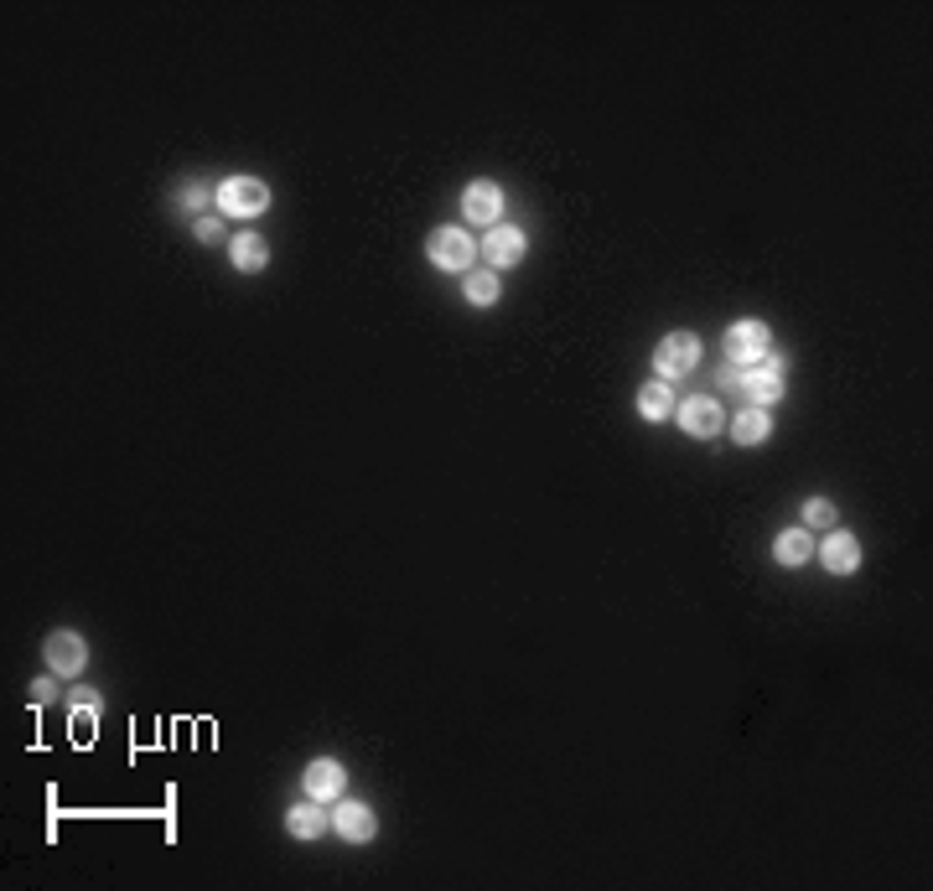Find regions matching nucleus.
Returning a JSON list of instances; mask_svg holds the SVG:
<instances>
[{"label":"nucleus","instance_id":"nucleus-20","mask_svg":"<svg viewBox=\"0 0 933 891\" xmlns=\"http://www.w3.org/2000/svg\"><path fill=\"white\" fill-rule=\"evenodd\" d=\"M835 524H840L835 503H830V498H809V503H804V529H835Z\"/></svg>","mask_w":933,"mask_h":891},{"label":"nucleus","instance_id":"nucleus-12","mask_svg":"<svg viewBox=\"0 0 933 891\" xmlns=\"http://www.w3.org/2000/svg\"><path fill=\"white\" fill-rule=\"evenodd\" d=\"M306 793L317 798V803H338L342 788H348V772H342L338 757H317V762L306 767Z\"/></svg>","mask_w":933,"mask_h":891},{"label":"nucleus","instance_id":"nucleus-7","mask_svg":"<svg viewBox=\"0 0 933 891\" xmlns=\"http://www.w3.org/2000/svg\"><path fill=\"white\" fill-rule=\"evenodd\" d=\"M478 255L488 259V270H514L519 259L530 255V234H524L519 223H499V228L478 244Z\"/></svg>","mask_w":933,"mask_h":891},{"label":"nucleus","instance_id":"nucleus-23","mask_svg":"<svg viewBox=\"0 0 933 891\" xmlns=\"http://www.w3.org/2000/svg\"><path fill=\"white\" fill-rule=\"evenodd\" d=\"M52 695H58V689H52V679H37V685H32V700L37 705H48Z\"/></svg>","mask_w":933,"mask_h":891},{"label":"nucleus","instance_id":"nucleus-1","mask_svg":"<svg viewBox=\"0 0 933 891\" xmlns=\"http://www.w3.org/2000/svg\"><path fill=\"white\" fill-rule=\"evenodd\" d=\"M426 255H431L435 270L466 275V270H472V259H478V239L466 234L462 223H447V228H435L431 239H426Z\"/></svg>","mask_w":933,"mask_h":891},{"label":"nucleus","instance_id":"nucleus-10","mask_svg":"<svg viewBox=\"0 0 933 891\" xmlns=\"http://www.w3.org/2000/svg\"><path fill=\"white\" fill-rule=\"evenodd\" d=\"M814 555L824 560V571L830 575H855L861 571V540H855L851 529H830V534H824V544H814Z\"/></svg>","mask_w":933,"mask_h":891},{"label":"nucleus","instance_id":"nucleus-5","mask_svg":"<svg viewBox=\"0 0 933 891\" xmlns=\"http://www.w3.org/2000/svg\"><path fill=\"white\" fill-rule=\"evenodd\" d=\"M783 389H789V373H783V358H757L752 368H741V395H747V404H757V410H768V404H778L783 399Z\"/></svg>","mask_w":933,"mask_h":891},{"label":"nucleus","instance_id":"nucleus-15","mask_svg":"<svg viewBox=\"0 0 933 891\" xmlns=\"http://www.w3.org/2000/svg\"><path fill=\"white\" fill-rule=\"evenodd\" d=\"M772 560H778L783 571H799V565H809V560H814V534H809L804 524H799V529H783V534L772 540Z\"/></svg>","mask_w":933,"mask_h":891},{"label":"nucleus","instance_id":"nucleus-19","mask_svg":"<svg viewBox=\"0 0 933 891\" xmlns=\"http://www.w3.org/2000/svg\"><path fill=\"white\" fill-rule=\"evenodd\" d=\"M462 296H466V306H499V296H503V280H499V270H478V265H472V270H466V280H462Z\"/></svg>","mask_w":933,"mask_h":891},{"label":"nucleus","instance_id":"nucleus-3","mask_svg":"<svg viewBox=\"0 0 933 891\" xmlns=\"http://www.w3.org/2000/svg\"><path fill=\"white\" fill-rule=\"evenodd\" d=\"M213 203H218V213H228V218H259V213L270 207V187H265L259 176H224Z\"/></svg>","mask_w":933,"mask_h":891},{"label":"nucleus","instance_id":"nucleus-22","mask_svg":"<svg viewBox=\"0 0 933 891\" xmlns=\"http://www.w3.org/2000/svg\"><path fill=\"white\" fill-rule=\"evenodd\" d=\"M193 234H197V239H203V244H218V239H228V234H224V218H197V223H193Z\"/></svg>","mask_w":933,"mask_h":891},{"label":"nucleus","instance_id":"nucleus-11","mask_svg":"<svg viewBox=\"0 0 933 891\" xmlns=\"http://www.w3.org/2000/svg\"><path fill=\"white\" fill-rule=\"evenodd\" d=\"M332 829H338L348 844H369L379 834V819H373L369 803H358V798H338V809H332Z\"/></svg>","mask_w":933,"mask_h":891},{"label":"nucleus","instance_id":"nucleus-21","mask_svg":"<svg viewBox=\"0 0 933 891\" xmlns=\"http://www.w3.org/2000/svg\"><path fill=\"white\" fill-rule=\"evenodd\" d=\"M208 197H218V187H208V182H193V187H187V192H182V197H177V203H182V207H187V213H197V207H203V203H208Z\"/></svg>","mask_w":933,"mask_h":891},{"label":"nucleus","instance_id":"nucleus-18","mask_svg":"<svg viewBox=\"0 0 933 891\" xmlns=\"http://www.w3.org/2000/svg\"><path fill=\"white\" fill-rule=\"evenodd\" d=\"M675 383H664V379H648L644 389H638V414H644V420H654V426H659V420H675Z\"/></svg>","mask_w":933,"mask_h":891},{"label":"nucleus","instance_id":"nucleus-14","mask_svg":"<svg viewBox=\"0 0 933 891\" xmlns=\"http://www.w3.org/2000/svg\"><path fill=\"white\" fill-rule=\"evenodd\" d=\"M322 829H332V813H327L317 798L290 803V813H286V834H290V840H317Z\"/></svg>","mask_w":933,"mask_h":891},{"label":"nucleus","instance_id":"nucleus-2","mask_svg":"<svg viewBox=\"0 0 933 891\" xmlns=\"http://www.w3.org/2000/svg\"><path fill=\"white\" fill-rule=\"evenodd\" d=\"M721 352H726V363H731V368H752L757 358H768V352H772L768 321H757V317L731 321L726 337H721Z\"/></svg>","mask_w":933,"mask_h":891},{"label":"nucleus","instance_id":"nucleus-13","mask_svg":"<svg viewBox=\"0 0 933 891\" xmlns=\"http://www.w3.org/2000/svg\"><path fill=\"white\" fill-rule=\"evenodd\" d=\"M73 716H68V731H73V741H79V747H89V741H94L99 736V710H104V700H99L94 689H73Z\"/></svg>","mask_w":933,"mask_h":891},{"label":"nucleus","instance_id":"nucleus-24","mask_svg":"<svg viewBox=\"0 0 933 891\" xmlns=\"http://www.w3.org/2000/svg\"><path fill=\"white\" fill-rule=\"evenodd\" d=\"M721 389H726V395H731V389H741V368H726V373H721Z\"/></svg>","mask_w":933,"mask_h":891},{"label":"nucleus","instance_id":"nucleus-17","mask_svg":"<svg viewBox=\"0 0 933 891\" xmlns=\"http://www.w3.org/2000/svg\"><path fill=\"white\" fill-rule=\"evenodd\" d=\"M726 430H731V441H737V445H762L772 436V414L757 410V404H747V410H737L731 420H726Z\"/></svg>","mask_w":933,"mask_h":891},{"label":"nucleus","instance_id":"nucleus-6","mask_svg":"<svg viewBox=\"0 0 933 891\" xmlns=\"http://www.w3.org/2000/svg\"><path fill=\"white\" fill-rule=\"evenodd\" d=\"M679 430L685 436H695V441H716L726 430V410L716 395H695V399H679Z\"/></svg>","mask_w":933,"mask_h":891},{"label":"nucleus","instance_id":"nucleus-9","mask_svg":"<svg viewBox=\"0 0 933 891\" xmlns=\"http://www.w3.org/2000/svg\"><path fill=\"white\" fill-rule=\"evenodd\" d=\"M42 653H48V668H52V674H63V679L83 674V664H89V643H83V633H73V627H58V633H48Z\"/></svg>","mask_w":933,"mask_h":891},{"label":"nucleus","instance_id":"nucleus-4","mask_svg":"<svg viewBox=\"0 0 933 891\" xmlns=\"http://www.w3.org/2000/svg\"><path fill=\"white\" fill-rule=\"evenodd\" d=\"M695 363H700V337L695 332L659 337V348H654V379L675 383V379H685V373H695Z\"/></svg>","mask_w":933,"mask_h":891},{"label":"nucleus","instance_id":"nucleus-16","mask_svg":"<svg viewBox=\"0 0 933 891\" xmlns=\"http://www.w3.org/2000/svg\"><path fill=\"white\" fill-rule=\"evenodd\" d=\"M228 259H234V270L259 275L265 265H270V244L259 239V234H249V228H244V234H234V239H228Z\"/></svg>","mask_w":933,"mask_h":891},{"label":"nucleus","instance_id":"nucleus-8","mask_svg":"<svg viewBox=\"0 0 933 891\" xmlns=\"http://www.w3.org/2000/svg\"><path fill=\"white\" fill-rule=\"evenodd\" d=\"M503 207H509V197H503L499 182H488V176L466 182V192H462L466 223H478V228H499V223H503Z\"/></svg>","mask_w":933,"mask_h":891}]
</instances>
